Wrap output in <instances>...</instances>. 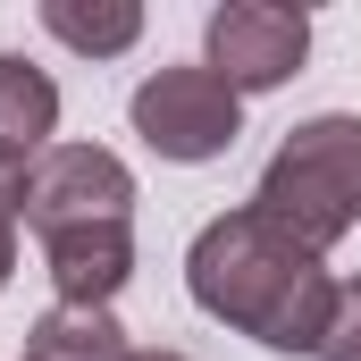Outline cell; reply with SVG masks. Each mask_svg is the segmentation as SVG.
Listing matches in <instances>:
<instances>
[{
    "label": "cell",
    "instance_id": "obj_5",
    "mask_svg": "<svg viewBox=\"0 0 361 361\" xmlns=\"http://www.w3.org/2000/svg\"><path fill=\"white\" fill-rule=\"evenodd\" d=\"M311 51V17L286 0H227L202 25V68L227 76L235 92H277Z\"/></svg>",
    "mask_w": 361,
    "mask_h": 361
},
{
    "label": "cell",
    "instance_id": "obj_8",
    "mask_svg": "<svg viewBox=\"0 0 361 361\" xmlns=\"http://www.w3.org/2000/svg\"><path fill=\"white\" fill-rule=\"evenodd\" d=\"M126 328L118 311H92V302H51L34 328H25V361H126Z\"/></svg>",
    "mask_w": 361,
    "mask_h": 361
},
{
    "label": "cell",
    "instance_id": "obj_2",
    "mask_svg": "<svg viewBox=\"0 0 361 361\" xmlns=\"http://www.w3.org/2000/svg\"><path fill=\"white\" fill-rule=\"evenodd\" d=\"M252 210L277 219L294 244L336 252L361 227V118H345V109L302 118V126L269 152V169L252 185Z\"/></svg>",
    "mask_w": 361,
    "mask_h": 361
},
{
    "label": "cell",
    "instance_id": "obj_12",
    "mask_svg": "<svg viewBox=\"0 0 361 361\" xmlns=\"http://www.w3.org/2000/svg\"><path fill=\"white\" fill-rule=\"evenodd\" d=\"M126 361H185V353H169V345H152V353H126Z\"/></svg>",
    "mask_w": 361,
    "mask_h": 361
},
{
    "label": "cell",
    "instance_id": "obj_9",
    "mask_svg": "<svg viewBox=\"0 0 361 361\" xmlns=\"http://www.w3.org/2000/svg\"><path fill=\"white\" fill-rule=\"evenodd\" d=\"M42 34H59L85 59H118L143 42V8L135 0H42Z\"/></svg>",
    "mask_w": 361,
    "mask_h": 361
},
{
    "label": "cell",
    "instance_id": "obj_10",
    "mask_svg": "<svg viewBox=\"0 0 361 361\" xmlns=\"http://www.w3.org/2000/svg\"><path fill=\"white\" fill-rule=\"evenodd\" d=\"M319 361H361V277H336V311H328Z\"/></svg>",
    "mask_w": 361,
    "mask_h": 361
},
{
    "label": "cell",
    "instance_id": "obj_7",
    "mask_svg": "<svg viewBox=\"0 0 361 361\" xmlns=\"http://www.w3.org/2000/svg\"><path fill=\"white\" fill-rule=\"evenodd\" d=\"M59 135V85L25 59V51H0V177H25Z\"/></svg>",
    "mask_w": 361,
    "mask_h": 361
},
{
    "label": "cell",
    "instance_id": "obj_11",
    "mask_svg": "<svg viewBox=\"0 0 361 361\" xmlns=\"http://www.w3.org/2000/svg\"><path fill=\"white\" fill-rule=\"evenodd\" d=\"M17 227H25L17 219V177H0V286L17 277Z\"/></svg>",
    "mask_w": 361,
    "mask_h": 361
},
{
    "label": "cell",
    "instance_id": "obj_4",
    "mask_svg": "<svg viewBox=\"0 0 361 361\" xmlns=\"http://www.w3.org/2000/svg\"><path fill=\"white\" fill-rule=\"evenodd\" d=\"M126 118H135L143 152H160L177 169H202V160H219L244 135V92L227 76H210V68H160V76L135 85Z\"/></svg>",
    "mask_w": 361,
    "mask_h": 361
},
{
    "label": "cell",
    "instance_id": "obj_1",
    "mask_svg": "<svg viewBox=\"0 0 361 361\" xmlns=\"http://www.w3.org/2000/svg\"><path fill=\"white\" fill-rule=\"evenodd\" d=\"M185 294L219 319V328H235V336H252L261 353H311L319 361V336H328V311H336V277H328V252H311V244H294L277 219H261L252 202L244 210H219L202 235H193V252H185Z\"/></svg>",
    "mask_w": 361,
    "mask_h": 361
},
{
    "label": "cell",
    "instance_id": "obj_6",
    "mask_svg": "<svg viewBox=\"0 0 361 361\" xmlns=\"http://www.w3.org/2000/svg\"><path fill=\"white\" fill-rule=\"evenodd\" d=\"M42 261H51L59 302H92V311H109L118 286L135 277V219H126V227H76V235H51Z\"/></svg>",
    "mask_w": 361,
    "mask_h": 361
},
{
    "label": "cell",
    "instance_id": "obj_3",
    "mask_svg": "<svg viewBox=\"0 0 361 361\" xmlns=\"http://www.w3.org/2000/svg\"><path fill=\"white\" fill-rule=\"evenodd\" d=\"M17 219L51 244L76 227H126L135 219V169L109 143H51L25 177H17Z\"/></svg>",
    "mask_w": 361,
    "mask_h": 361
}]
</instances>
